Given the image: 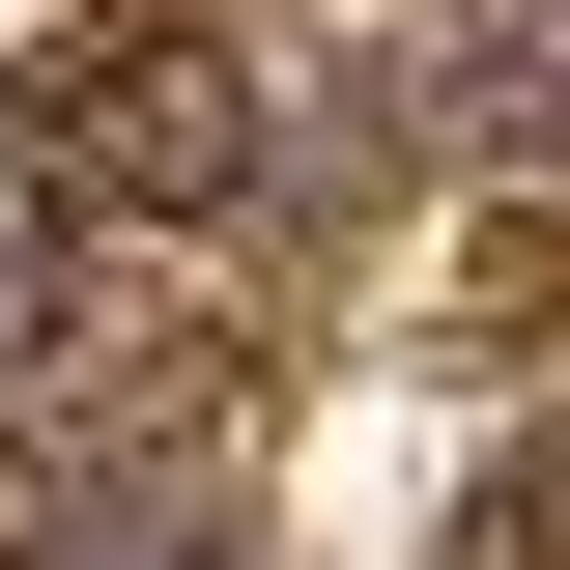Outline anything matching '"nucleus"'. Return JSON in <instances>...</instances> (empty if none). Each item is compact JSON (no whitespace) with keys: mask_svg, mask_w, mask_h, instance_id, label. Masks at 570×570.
Returning <instances> with one entry per match:
<instances>
[{"mask_svg":"<svg viewBox=\"0 0 570 570\" xmlns=\"http://www.w3.org/2000/svg\"><path fill=\"white\" fill-rule=\"evenodd\" d=\"M58 200L86 228H257L285 200V86L228 58V29H115V58L58 86Z\"/></svg>","mask_w":570,"mask_h":570,"instance_id":"nucleus-1","label":"nucleus"},{"mask_svg":"<svg viewBox=\"0 0 570 570\" xmlns=\"http://www.w3.org/2000/svg\"><path fill=\"white\" fill-rule=\"evenodd\" d=\"M0 570H228V542H200V513H115V485H86V513H29Z\"/></svg>","mask_w":570,"mask_h":570,"instance_id":"nucleus-2","label":"nucleus"}]
</instances>
